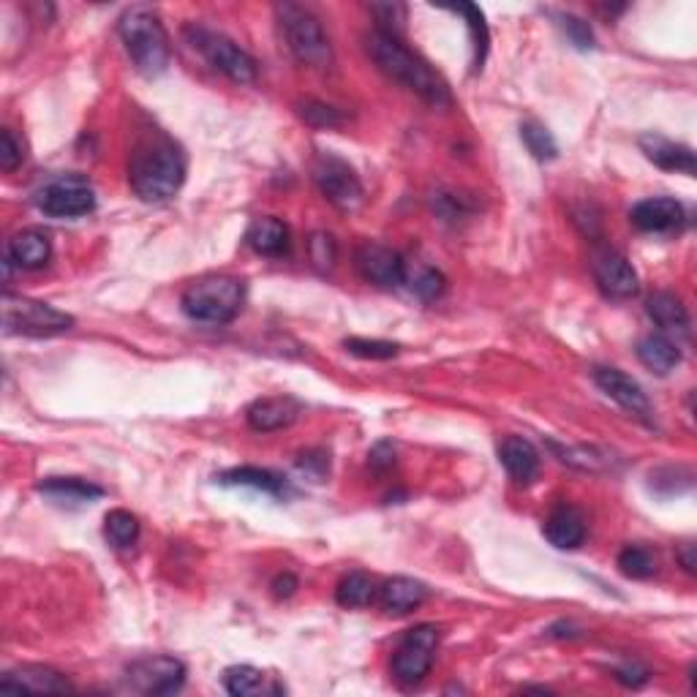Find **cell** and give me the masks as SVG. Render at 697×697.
<instances>
[{
    "mask_svg": "<svg viewBox=\"0 0 697 697\" xmlns=\"http://www.w3.org/2000/svg\"><path fill=\"white\" fill-rule=\"evenodd\" d=\"M404 287L422 300H436L444 292V276L428 265L406 267Z\"/></svg>",
    "mask_w": 697,
    "mask_h": 697,
    "instance_id": "4dcf8cb0",
    "label": "cell"
},
{
    "mask_svg": "<svg viewBox=\"0 0 697 697\" xmlns=\"http://www.w3.org/2000/svg\"><path fill=\"white\" fill-rule=\"evenodd\" d=\"M38 493L52 498L55 504H69V507H80V504H91L104 496V488L93 485V482L80 480V477H49V480L38 482Z\"/></svg>",
    "mask_w": 697,
    "mask_h": 697,
    "instance_id": "603a6c76",
    "label": "cell"
},
{
    "mask_svg": "<svg viewBox=\"0 0 697 697\" xmlns=\"http://www.w3.org/2000/svg\"><path fill=\"white\" fill-rule=\"evenodd\" d=\"M300 417V404L289 395H278V398H260L249 406L245 420L254 431L271 433L289 428Z\"/></svg>",
    "mask_w": 697,
    "mask_h": 697,
    "instance_id": "e0dca14e",
    "label": "cell"
},
{
    "mask_svg": "<svg viewBox=\"0 0 697 697\" xmlns=\"http://www.w3.org/2000/svg\"><path fill=\"white\" fill-rule=\"evenodd\" d=\"M129 684L145 695H172L185 684V665L175 657H142L129 665Z\"/></svg>",
    "mask_w": 697,
    "mask_h": 697,
    "instance_id": "8fae6325",
    "label": "cell"
},
{
    "mask_svg": "<svg viewBox=\"0 0 697 697\" xmlns=\"http://www.w3.org/2000/svg\"><path fill=\"white\" fill-rule=\"evenodd\" d=\"M22 158H25L22 142L16 140L14 131L3 129V134H0V169H3V172H14L22 164Z\"/></svg>",
    "mask_w": 697,
    "mask_h": 697,
    "instance_id": "74e56055",
    "label": "cell"
},
{
    "mask_svg": "<svg viewBox=\"0 0 697 697\" xmlns=\"http://www.w3.org/2000/svg\"><path fill=\"white\" fill-rule=\"evenodd\" d=\"M278 25H281V36L287 41L289 52L305 65H314V69H327L333 60L331 41H327V33L322 27L320 16L311 14L309 9L298 3H281L276 9Z\"/></svg>",
    "mask_w": 697,
    "mask_h": 697,
    "instance_id": "5b68a950",
    "label": "cell"
},
{
    "mask_svg": "<svg viewBox=\"0 0 697 697\" xmlns=\"http://www.w3.org/2000/svg\"><path fill=\"white\" fill-rule=\"evenodd\" d=\"M378 594V586L371 575L351 573L338 584L336 600L344 608H368Z\"/></svg>",
    "mask_w": 697,
    "mask_h": 697,
    "instance_id": "f546056e",
    "label": "cell"
},
{
    "mask_svg": "<svg viewBox=\"0 0 697 697\" xmlns=\"http://www.w3.org/2000/svg\"><path fill=\"white\" fill-rule=\"evenodd\" d=\"M118 33L136 71L145 76H158L169 65V36L156 11L147 5H134L118 22Z\"/></svg>",
    "mask_w": 697,
    "mask_h": 697,
    "instance_id": "3957f363",
    "label": "cell"
},
{
    "mask_svg": "<svg viewBox=\"0 0 697 697\" xmlns=\"http://www.w3.org/2000/svg\"><path fill=\"white\" fill-rule=\"evenodd\" d=\"M245 240L262 256H284L289 251V229L281 218H256L249 227Z\"/></svg>",
    "mask_w": 697,
    "mask_h": 697,
    "instance_id": "d4e9b609",
    "label": "cell"
},
{
    "mask_svg": "<svg viewBox=\"0 0 697 697\" xmlns=\"http://www.w3.org/2000/svg\"><path fill=\"white\" fill-rule=\"evenodd\" d=\"M520 140H524L526 151L537 158V161H553L558 156V145L553 140L551 131L540 123H524L520 125Z\"/></svg>",
    "mask_w": 697,
    "mask_h": 697,
    "instance_id": "d6a6232c",
    "label": "cell"
},
{
    "mask_svg": "<svg viewBox=\"0 0 697 697\" xmlns=\"http://www.w3.org/2000/svg\"><path fill=\"white\" fill-rule=\"evenodd\" d=\"M371 11L378 16V22H404V16H406V9L400 3L373 5Z\"/></svg>",
    "mask_w": 697,
    "mask_h": 697,
    "instance_id": "60d3db41",
    "label": "cell"
},
{
    "mask_svg": "<svg viewBox=\"0 0 697 697\" xmlns=\"http://www.w3.org/2000/svg\"><path fill=\"white\" fill-rule=\"evenodd\" d=\"M104 537L118 551H129L140 540V518L134 513H129V509H112L104 518Z\"/></svg>",
    "mask_w": 697,
    "mask_h": 697,
    "instance_id": "f1b7e54d",
    "label": "cell"
},
{
    "mask_svg": "<svg viewBox=\"0 0 697 697\" xmlns=\"http://www.w3.org/2000/svg\"><path fill=\"white\" fill-rule=\"evenodd\" d=\"M618 569L633 580H649L657 575V556L649 548L629 545L618 553Z\"/></svg>",
    "mask_w": 697,
    "mask_h": 697,
    "instance_id": "1f68e13d",
    "label": "cell"
},
{
    "mask_svg": "<svg viewBox=\"0 0 697 697\" xmlns=\"http://www.w3.org/2000/svg\"><path fill=\"white\" fill-rule=\"evenodd\" d=\"M295 589H298V578L289 573L278 575L276 580H273V594L278 597V600H287V597L295 594Z\"/></svg>",
    "mask_w": 697,
    "mask_h": 697,
    "instance_id": "b9f144b4",
    "label": "cell"
},
{
    "mask_svg": "<svg viewBox=\"0 0 697 697\" xmlns=\"http://www.w3.org/2000/svg\"><path fill=\"white\" fill-rule=\"evenodd\" d=\"M594 382L597 387H600L608 398L616 400L624 411H629L633 417L644 420L646 425H651V420H654L651 400L633 376H627V373L618 371V368H594Z\"/></svg>",
    "mask_w": 697,
    "mask_h": 697,
    "instance_id": "4fadbf2b",
    "label": "cell"
},
{
    "mask_svg": "<svg viewBox=\"0 0 697 697\" xmlns=\"http://www.w3.org/2000/svg\"><path fill=\"white\" fill-rule=\"evenodd\" d=\"M376 600L387 616H406L428 600V589L414 578H389L378 586Z\"/></svg>",
    "mask_w": 697,
    "mask_h": 697,
    "instance_id": "ffe728a7",
    "label": "cell"
},
{
    "mask_svg": "<svg viewBox=\"0 0 697 697\" xmlns=\"http://www.w3.org/2000/svg\"><path fill=\"white\" fill-rule=\"evenodd\" d=\"M649 316L654 320V325L660 327L665 336H687L689 333V314L687 305L671 292H657L649 298V305H646Z\"/></svg>",
    "mask_w": 697,
    "mask_h": 697,
    "instance_id": "cb8c5ba5",
    "label": "cell"
},
{
    "mask_svg": "<svg viewBox=\"0 0 697 697\" xmlns=\"http://www.w3.org/2000/svg\"><path fill=\"white\" fill-rule=\"evenodd\" d=\"M354 265L365 281L376 284V287H404L406 262L398 251L387 249L378 243H365L357 249Z\"/></svg>",
    "mask_w": 697,
    "mask_h": 697,
    "instance_id": "5bb4252c",
    "label": "cell"
},
{
    "mask_svg": "<svg viewBox=\"0 0 697 697\" xmlns=\"http://www.w3.org/2000/svg\"><path fill=\"white\" fill-rule=\"evenodd\" d=\"M365 47L368 55L373 58V63L378 65V71H384L389 80L400 82V85L409 87L411 93H417L422 101L433 104V107L449 104L447 82H444L425 60L417 58L406 44H400L395 33L376 27V31L368 33Z\"/></svg>",
    "mask_w": 697,
    "mask_h": 697,
    "instance_id": "6da1fadb",
    "label": "cell"
},
{
    "mask_svg": "<svg viewBox=\"0 0 697 697\" xmlns=\"http://www.w3.org/2000/svg\"><path fill=\"white\" fill-rule=\"evenodd\" d=\"M224 687L235 697H256V695H278L281 687H267V676L254 665H232L224 673Z\"/></svg>",
    "mask_w": 697,
    "mask_h": 697,
    "instance_id": "83f0119b",
    "label": "cell"
},
{
    "mask_svg": "<svg viewBox=\"0 0 697 697\" xmlns=\"http://www.w3.org/2000/svg\"><path fill=\"white\" fill-rule=\"evenodd\" d=\"M311 260L320 267H333V262H336V243H333L331 235H314L311 238Z\"/></svg>",
    "mask_w": 697,
    "mask_h": 697,
    "instance_id": "f35d334b",
    "label": "cell"
},
{
    "mask_svg": "<svg viewBox=\"0 0 697 697\" xmlns=\"http://www.w3.org/2000/svg\"><path fill=\"white\" fill-rule=\"evenodd\" d=\"M635 227L640 232H651V235H668V232H678L687 221V213H684L682 202H676L673 196H651V200L638 202L629 213Z\"/></svg>",
    "mask_w": 697,
    "mask_h": 697,
    "instance_id": "9a60e30c",
    "label": "cell"
},
{
    "mask_svg": "<svg viewBox=\"0 0 697 697\" xmlns=\"http://www.w3.org/2000/svg\"><path fill=\"white\" fill-rule=\"evenodd\" d=\"M185 180V156L167 136H151L131 153L129 183L142 202L172 200Z\"/></svg>",
    "mask_w": 697,
    "mask_h": 697,
    "instance_id": "7a4b0ae2",
    "label": "cell"
},
{
    "mask_svg": "<svg viewBox=\"0 0 697 697\" xmlns=\"http://www.w3.org/2000/svg\"><path fill=\"white\" fill-rule=\"evenodd\" d=\"M640 151L646 153V158H649L651 164H657L660 169H668V172L695 175L697 169L693 147L678 145V142L668 140V136L644 134L640 136Z\"/></svg>",
    "mask_w": 697,
    "mask_h": 697,
    "instance_id": "ac0fdd59",
    "label": "cell"
},
{
    "mask_svg": "<svg viewBox=\"0 0 697 697\" xmlns=\"http://www.w3.org/2000/svg\"><path fill=\"white\" fill-rule=\"evenodd\" d=\"M189 41L191 47L200 49L202 58L213 65L216 71H221L224 76H229L238 85H249V82L256 80V63L243 47L227 38L224 33L207 31V27L196 25L189 27Z\"/></svg>",
    "mask_w": 697,
    "mask_h": 697,
    "instance_id": "52a82bcc",
    "label": "cell"
},
{
    "mask_svg": "<svg viewBox=\"0 0 697 697\" xmlns=\"http://www.w3.org/2000/svg\"><path fill=\"white\" fill-rule=\"evenodd\" d=\"M438 629L431 624L409 629L393 654V678L404 687H414L431 673L433 657H436Z\"/></svg>",
    "mask_w": 697,
    "mask_h": 697,
    "instance_id": "ba28073f",
    "label": "cell"
},
{
    "mask_svg": "<svg viewBox=\"0 0 697 697\" xmlns=\"http://www.w3.org/2000/svg\"><path fill=\"white\" fill-rule=\"evenodd\" d=\"M349 354L360 357V360H389V357L398 354V344L389 341H368V338H347L344 341Z\"/></svg>",
    "mask_w": 697,
    "mask_h": 697,
    "instance_id": "e575fe53",
    "label": "cell"
},
{
    "mask_svg": "<svg viewBox=\"0 0 697 697\" xmlns=\"http://www.w3.org/2000/svg\"><path fill=\"white\" fill-rule=\"evenodd\" d=\"M591 273H594L597 287L613 300H629L640 289L635 267L629 265L627 256L613 249H597L591 254Z\"/></svg>",
    "mask_w": 697,
    "mask_h": 697,
    "instance_id": "7c38bea8",
    "label": "cell"
},
{
    "mask_svg": "<svg viewBox=\"0 0 697 697\" xmlns=\"http://www.w3.org/2000/svg\"><path fill=\"white\" fill-rule=\"evenodd\" d=\"M558 25H562L564 36L569 38V44L578 49H591L594 47V33H591L589 22H584L580 16L573 14H562L558 16Z\"/></svg>",
    "mask_w": 697,
    "mask_h": 697,
    "instance_id": "d590c367",
    "label": "cell"
},
{
    "mask_svg": "<svg viewBox=\"0 0 697 697\" xmlns=\"http://www.w3.org/2000/svg\"><path fill=\"white\" fill-rule=\"evenodd\" d=\"M314 180L322 194L338 211H354L362 205V183L344 158L333 153H322L314 161Z\"/></svg>",
    "mask_w": 697,
    "mask_h": 697,
    "instance_id": "30bf717a",
    "label": "cell"
},
{
    "mask_svg": "<svg viewBox=\"0 0 697 697\" xmlns=\"http://www.w3.org/2000/svg\"><path fill=\"white\" fill-rule=\"evenodd\" d=\"M245 300V287L232 276H205L189 284L180 298V309L191 322L200 325H227L240 314Z\"/></svg>",
    "mask_w": 697,
    "mask_h": 697,
    "instance_id": "277c9868",
    "label": "cell"
},
{
    "mask_svg": "<svg viewBox=\"0 0 697 697\" xmlns=\"http://www.w3.org/2000/svg\"><path fill=\"white\" fill-rule=\"evenodd\" d=\"M638 357L649 371L665 376V373H671L682 362V349H678V344L671 336L657 333V336H646L638 344Z\"/></svg>",
    "mask_w": 697,
    "mask_h": 697,
    "instance_id": "484cf974",
    "label": "cell"
},
{
    "mask_svg": "<svg viewBox=\"0 0 697 697\" xmlns=\"http://www.w3.org/2000/svg\"><path fill=\"white\" fill-rule=\"evenodd\" d=\"M300 115H303L305 123L316 125V129H333V125L344 123L341 112L333 107H327V104H322V101H305L303 107H300Z\"/></svg>",
    "mask_w": 697,
    "mask_h": 697,
    "instance_id": "8d00e7d4",
    "label": "cell"
},
{
    "mask_svg": "<svg viewBox=\"0 0 697 697\" xmlns=\"http://www.w3.org/2000/svg\"><path fill=\"white\" fill-rule=\"evenodd\" d=\"M221 485H240V488H254V491L271 493V496H284L287 493V482L278 474L267 469H256V466H238V469H229L218 477Z\"/></svg>",
    "mask_w": 697,
    "mask_h": 697,
    "instance_id": "4316f807",
    "label": "cell"
},
{
    "mask_svg": "<svg viewBox=\"0 0 697 697\" xmlns=\"http://www.w3.org/2000/svg\"><path fill=\"white\" fill-rule=\"evenodd\" d=\"M455 14H464L466 16V25H469L471 31V41H474V52H477V69H480V63L485 60V52H488V25H485V16H482V11L477 9V5L471 3H464L458 5V9H453Z\"/></svg>",
    "mask_w": 697,
    "mask_h": 697,
    "instance_id": "836d02e7",
    "label": "cell"
},
{
    "mask_svg": "<svg viewBox=\"0 0 697 697\" xmlns=\"http://www.w3.org/2000/svg\"><path fill=\"white\" fill-rule=\"evenodd\" d=\"M616 678L624 687H640V684L649 682V671L640 665H624L616 671Z\"/></svg>",
    "mask_w": 697,
    "mask_h": 697,
    "instance_id": "ab89813d",
    "label": "cell"
},
{
    "mask_svg": "<svg viewBox=\"0 0 697 697\" xmlns=\"http://www.w3.org/2000/svg\"><path fill=\"white\" fill-rule=\"evenodd\" d=\"M49 256H52V243L41 229H22L5 245V260H11V265L20 271H38L47 265Z\"/></svg>",
    "mask_w": 697,
    "mask_h": 697,
    "instance_id": "d6986e66",
    "label": "cell"
},
{
    "mask_svg": "<svg viewBox=\"0 0 697 697\" xmlns=\"http://www.w3.org/2000/svg\"><path fill=\"white\" fill-rule=\"evenodd\" d=\"M74 327V316L58 311L55 305L38 303L31 298H16V295H3V331L9 336L27 338H52L63 336Z\"/></svg>",
    "mask_w": 697,
    "mask_h": 697,
    "instance_id": "8992f818",
    "label": "cell"
},
{
    "mask_svg": "<svg viewBox=\"0 0 697 697\" xmlns=\"http://www.w3.org/2000/svg\"><path fill=\"white\" fill-rule=\"evenodd\" d=\"M498 460L504 464L507 474L520 485H529L540 474V453L534 444L524 436H507L498 447Z\"/></svg>",
    "mask_w": 697,
    "mask_h": 697,
    "instance_id": "7402d4cb",
    "label": "cell"
},
{
    "mask_svg": "<svg viewBox=\"0 0 697 697\" xmlns=\"http://www.w3.org/2000/svg\"><path fill=\"white\" fill-rule=\"evenodd\" d=\"M36 205L49 218H80L96 211V191L82 175H60L38 191Z\"/></svg>",
    "mask_w": 697,
    "mask_h": 697,
    "instance_id": "9c48e42d",
    "label": "cell"
},
{
    "mask_svg": "<svg viewBox=\"0 0 697 697\" xmlns=\"http://www.w3.org/2000/svg\"><path fill=\"white\" fill-rule=\"evenodd\" d=\"M3 693H74L63 673L44 665H22L0 678Z\"/></svg>",
    "mask_w": 697,
    "mask_h": 697,
    "instance_id": "2e32d148",
    "label": "cell"
},
{
    "mask_svg": "<svg viewBox=\"0 0 697 697\" xmlns=\"http://www.w3.org/2000/svg\"><path fill=\"white\" fill-rule=\"evenodd\" d=\"M678 562H682V567L687 569L689 575H695L697 558H695V545H693V542H684V545L678 548Z\"/></svg>",
    "mask_w": 697,
    "mask_h": 697,
    "instance_id": "7bdbcfd3",
    "label": "cell"
},
{
    "mask_svg": "<svg viewBox=\"0 0 697 697\" xmlns=\"http://www.w3.org/2000/svg\"><path fill=\"white\" fill-rule=\"evenodd\" d=\"M542 534H545V540L551 542L553 548H558V551H575V548L586 540L584 513L569 507V504H562V507H556L548 515L545 526H542Z\"/></svg>",
    "mask_w": 697,
    "mask_h": 697,
    "instance_id": "44dd1931",
    "label": "cell"
}]
</instances>
